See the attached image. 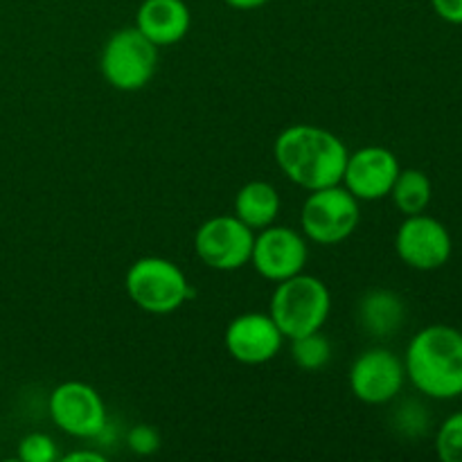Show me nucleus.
Here are the masks:
<instances>
[{"label": "nucleus", "mask_w": 462, "mask_h": 462, "mask_svg": "<svg viewBox=\"0 0 462 462\" xmlns=\"http://www.w3.org/2000/svg\"><path fill=\"white\" fill-rule=\"evenodd\" d=\"M18 460L23 462H54L59 460L57 442L48 436V433H27L21 442H18Z\"/></svg>", "instance_id": "nucleus-20"}, {"label": "nucleus", "mask_w": 462, "mask_h": 462, "mask_svg": "<svg viewBox=\"0 0 462 462\" xmlns=\"http://www.w3.org/2000/svg\"><path fill=\"white\" fill-rule=\"evenodd\" d=\"M189 9L183 0H144L135 14V27L153 45H174L189 32Z\"/></svg>", "instance_id": "nucleus-14"}, {"label": "nucleus", "mask_w": 462, "mask_h": 462, "mask_svg": "<svg viewBox=\"0 0 462 462\" xmlns=\"http://www.w3.org/2000/svg\"><path fill=\"white\" fill-rule=\"evenodd\" d=\"M50 418L63 433L79 440H97L108 424L102 395L84 382H63L54 388Z\"/></svg>", "instance_id": "nucleus-8"}, {"label": "nucleus", "mask_w": 462, "mask_h": 462, "mask_svg": "<svg viewBox=\"0 0 462 462\" xmlns=\"http://www.w3.org/2000/svg\"><path fill=\"white\" fill-rule=\"evenodd\" d=\"M395 251L406 266L415 271H438L449 262L454 242L440 219L424 212L402 221L395 235Z\"/></svg>", "instance_id": "nucleus-9"}, {"label": "nucleus", "mask_w": 462, "mask_h": 462, "mask_svg": "<svg viewBox=\"0 0 462 462\" xmlns=\"http://www.w3.org/2000/svg\"><path fill=\"white\" fill-rule=\"evenodd\" d=\"M280 194L266 180H251L235 197V217L251 230H262L275 224L280 215Z\"/></svg>", "instance_id": "nucleus-16"}, {"label": "nucleus", "mask_w": 462, "mask_h": 462, "mask_svg": "<svg viewBox=\"0 0 462 462\" xmlns=\"http://www.w3.org/2000/svg\"><path fill=\"white\" fill-rule=\"evenodd\" d=\"M126 447L135 456H152L161 449V436L149 424H138V427H134L126 433Z\"/></svg>", "instance_id": "nucleus-22"}, {"label": "nucleus", "mask_w": 462, "mask_h": 462, "mask_svg": "<svg viewBox=\"0 0 462 462\" xmlns=\"http://www.w3.org/2000/svg\"><path fill=\"white\" fill-rule=\"evenodd\" d=\"M255 230L237 217L219 215L203 221L194 235V251L199 260L215 271H237L251 264Z\"/></svg>", "instance_id": "nucleus-7"}, {"label": "nucleus", "mask_w": 462, "mask_h": 462, "mask_svg": "<svg viewBox=\"0 0 462 462\" xmlns=\"http://www.w3.org/2000/svg\"><path fill=\"white\" fill-rule=\"evenodd\" d=\"M347 153L350 152L338 135L314 125L287 126L273 144L280 170L307 192L341 185Z\"/></svg>", "instance_id": "nucleus-1"}, {"label": "nucleus", "mask_w": 462, "mask_h": 462, "mask_svg": "<svg viewBox=\"0 0 462 462\" xmlns=\"http://www.w3.org/2000/svg\"><path fill=\"white\" fill-rule=\"evenodd\" d=\"M125 287L135 307L156 316L180 310L194 296L183 271L165 257L135 260L126 271Z\"/></svg>", "instance_id": "nucleus-4"}, {"label": "nucleus", "mask_w": 462, "mask_h": 462, "mask_svg": "<svg viewBox=\"0 0 462 462\" xmlns=\"http://www.w3.org/2000/svg\"><path fill=\"white\" fill-rule=\"evenodd\" d=\"M436 454L442 462H462V411L449 415L436 436Z\"/></svg>", "instance_id": "nucleus-19"}, {"label": "nucleus", "mask_w": 462, "mask_h": 462, "mask_svg": "<svg viewBox=\"0 0 462 462\" xmlns=\"http://www.w3.org/2000/svg\"><path fill=\"white\" fill-rule=\"evenodd\" d=\"M329 310H332V296L328 284L316 275L298 273L278 282L271 296L269 314L284 338L291 341L323 329Z\"/></svg>", "instance_id": "nucleus-3"}, {"label": "nucleus", "mask_w": 462, "mask_h": 462, "mask_svg": "<svg viewBox=\"0 0 462 462\" xmlns=\"http://www.w3.org/2000/svg\"><path fill=\"white\" fill-rule=\"evenodd\" d=\"M307 257H310V248H307L305 237L298 230L275 224L257 230L255 242H253L251 264L269 282L278 284L282 280L302 273Z\"/></svg>", "instance_id": "nucleus-11"}, {"label": "nucleus", "mask_w": 462, "mask_h": 462, "mask_svg": "<svg viewBox=\"0 0 462 462\" xmlns=\"http://www.w3.org/2000/svg\"><path fill=\"white\" fill-rule=\"evenodd\" d=\"M356 316L364 332H368L370 337L388 338L400 332L404 325L406 305L400 293L391 289H370L361 296Z\"/></svg>", "instance_id": "nucleus-15"}, {"label": "nucleus", "mask_w": 462, "mask_h": 462, "mask_svg": "<svg viewBox=\"0 0 462 462\" xmlns=\"http://www.w3.org/2000/svg\"><path fill=\"white\" fill-rule=\"evenodd\" d=\"M99 68L113 88L134 93L144 88L156 75L158 45H153L135 25L117 30L104 45Z\"/></svg>", "instance_id": "nucleus-5"}, {"label": "nucleus", "mask_w": 462, "mask_h": 462, "mask_svg": "<svg viewBox=\"0 0 462 462\" xmlns=\"http://www.w3.org/2000/svg\"><path fill=\"white\" fill-rule=\"evenodd\" d=\"M228 7L233 9H242V12H251V9H260L264 7L266 3H271V0H224Z\"/></svg>", "instance_id": "nucleus-25"}, {"label": "nucleus", "mask_w": 462, "mask_h": 462, "mask_svg": "<svg viewBox=\"0 0 462 462\" xmlns=\"http://www.w3.org/2000/svg\"><path fill=\"white\" fill-rule=\"evenodd\" d=\"M359 199L352 197L343 185L310 192L300 212L302 233L320 246L346 242L359 228Z\"/></svg>", "instance_id": "nucleus-6"}, {"label": "nucleus", "mask_w": 462, "mask_h": 462, "mask_svg": "<svg viewBox=\"0 0 462 462\" xmlns=\"http://www.w3.org/2000/svg\"><path fill=\"white\" fill-rule=\"evenodd\" d=\"M400 170V161L391 149L373 144L347 153L341 185L359 201H379L391 194Z\"/></svg>", "instance_id": "nucleus-13"}, {"label": "nucleus", "mask_w": 462, "mask_h": 462, "mask_svg": "<svg viewBox=\"0 0 462 462\" xmlns=\"http://www.w3.org/2000/svg\"><path fill=\"white\" fill-rule=\"evenodd\" d=\"M350 391L370 406L388 404L402 393L406 382L404 361L386 347H370L350 368Z\"/></svg>", "instance_id": "nucleus-10"}, {"label": "nucleus", "mask_w": 462, "mask_h": 462, "mask_svg": "<svg viewBox=\"0 0 462 462\" xmlns=\"http://www.w3.org/2000/svg\"><path fill=\"white\" fill-rule=\"evenodd\" d=\"M291 359L305 373H319V370L328 368L329 359H332V343L320 329L291 338Z\"/></svg>", "instance_id": "nucleus-18"}, {"label": "nucleus", "mask_w": 462, "mask_h": 462, "mask_svg": "<svg viewBox=\"0 0 462 462\" xmlns=\"http://www.w3.org/2000/svg\"><path fill=\"white\" fill-rule=\"evenodd\" d=\"M66 462H106V456L99 454V451L93 449H79V451H70L66 454Z\"/></svg>", "instance_id": "nucleus-24"}, {"label": "nucleus", "mask_w": 462, "mask_h": 462, "mask_svg": "<svg viewBox=\"0 0 462 462\" xmlns=\"http://www.w3.org/2000/svg\"><path fill=\"white\" fill-rule=\"evenodd\" d=\"M284 334L271 314L248 311L235 316L224 334V346L235 361L244 365H262L282 350Z\"/></svg>", "instance_id": "nucleus-12"}, {"label": "nucleus", "mask_w": 462, "mask_h": 462, "mask_svg": "<svg viewBox=\"0 0 462 462\" xmlns=\"http://www.w3.org/2000/svg\"><path fill=\"white\" fill-rule=\"evenodd\" d=\"M406 377L431 400L462 395V332L451 325H429L411 338L404 356Z\"/></svg>", "instance_id": "nucleus-2"}, {"label": "nucleus", "mask_w": 462, "mask_h": 462, "mask_svg": "<svg viewBox=\"0 0 462 462\" xmlns=\"http://www.w3.org/2000/svg\"><path fill=\"white\" fill-rule=\"evenodd\" d=\"M431 7L445 23L462 25V0H431Z\"/></svg>", "instance_id": "nucleus-23"}, {"label": "nucleus", "mask_w": 462, "mask_h": 462, "mask_svg": "<svg viewBox=\"0 0 462 462\" xmlns=\"http://www.w3.org/2000/svg\"><path fill=\"white\" fill-rule=\"evenodd\" d=\"M395 424L404 436H420V433L427 431L429 415L424 411L422 404H415V402H406L395 415Z\"/></svg>", "instance_id": "nucleus-21"}, {"label": "nucleus", "mask_w": 462, "mask_h": 462, "mask_svg": "<svg viewBox=\"0 0 462 462\" xmlns=\"http://www.w3.org/2000/svg\"><path fill=\"white\" fill-rule=\"evenodd\" d=\"M388 197H393V203L404 217L420 215L431 203V179L422 170H400Z\"/></svg>", "instance_id": "nucleus-17"}]
</instances>
